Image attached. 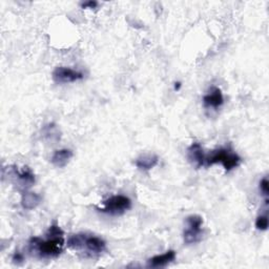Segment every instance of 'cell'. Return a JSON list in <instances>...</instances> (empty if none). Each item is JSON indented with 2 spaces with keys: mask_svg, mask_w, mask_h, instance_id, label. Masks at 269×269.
Masks as SVG:
<instances>
[{
  "mask_svg": "<svg viewBox=\"0 0 269 269\" xmlns=\"http://www.w3.org/2000/svg\"><path fill=\"white\" fill-rule=\"evenodd\" d=\"M74 154L71 150L69 149H61V150H57L54 152V154L51 157V162L56 168L59 169H64L66 168L68 163L71 161V159L73 158Z\"/></svg>",
  "mask_w": 269,
  "mask_h": 269,
  "instance_id": "10",
  "label": "cell"
},
{
  "mask_svg": "<svg viewBox=\"0 0 269 269\" xmlns=\"http://www.w3.org/2000/svg\"><path fill=\"white\" fill-rule=\"evenodd\" d=\"M97 7H98V3L95 2V0H89V2L81 4L82 9H96Z\"/></svg>",
  "mask_w": 269,
  "mask_h": 269,
  "instance_id": "18",
  "label": "cell"
},
{
  "mask_svg": "<svg viewBox=\"0 0 269 269\" xmlns=\"http://www.w3.org/2000/svg\"><path fill=\"white\" fill-rule=\"evenodd\" d=\"M43 135L47 140L51 142H55L60 139V132L54 123H49L45 126V128L43 129Z\"/></svg>",
  "mask_w": 269,
  "mask_h": 269,
  "instance_id": "14",
  "label": "cell"
},
{
  "mask_svg": "<svg viewBox=\"0 0 269 269\" xmlns=\"http://www.w3.org/2000/svg\"><path fill=\"white\" fill-rule=\"evenodd\" d=\"M132 208V201L129 197L123 195L113 196L103 201L102 208L98 209L100 213L111 216H121Z\"/></svg>",
  "mask_w": 269,
  "mask_h": 269,
  "instance_id": "3",
  "label": "cell"
},
{
  "mask_svg": "<svg viewBox=\"0 0 269 269\" xmlns=\"http://www.w3.org/2000/svg\"><path fill=\"white\" fill-rule=\"evenodd\" d=\"M65 233L62 231L57 223H54L50 226L47 232V237H64Z\"/></svg>",
  "mask_w": 269,
  "mask_h": 269,
  "instance_id": "15",
  "label": "cell"
},
{
  "mask_svg": "<svg viewBox=\"0 0 269 269\" xmlns=\"http://www.w3.org/2000/svg\"><path fill=\"white\" fill-rule=\"evenodd\" d=\"M106 250L107 244L105 240L94 235L82 234V244L80 252H86L91 256H98L101 255L103 252H106Z\"/></svg>",
  "mask_w": 269,
  "mask_h": 269,
  "instance_id": "5",
  "label": "cell"
},
{
  "mask_svg": "<svg viewBox=\"0 0 269 269\" xmlns=\"http://www.w3.org/2000/svg\"><path fill=\"white\" fill-rule=\"evenodd\" d=\"M64 246V237H48L47 240L39 237H33L29 241V252L31 255L39 258L52 259L61 255Z\"/></svg>",
  "mask_w": 269,
  "mask_h": 269,
  "instance_id": "1",
  "label": "cell"
},
{
  "mask_svg": "<svg viewBox=\"0 0 269 269\" xmlns=\"http://www.w3.org/2000/svg\"><path fill=\"white\" fill-rule=\"evenodd\" d=\"M41 202V197L33 192H24L22 194V206L27 211L35 210Z\"/></svg>",
  "mask_w": 269,
  "mask_h": 269,
  "instance_id": "13",
  "label": "cell"
},
{
  "mask_svg": "<svg viewBox=\"0 0 269 269\" xmlns=\"http://www.w3.org/2000/svg\"><path fill=\"white\" fill-rule=\"evenodd\" d=\"M181 88V82H176L175 84V91H179Z\"/></svg>",
  "mask_w": 269,
  "mask_h": 269,
  "instance_id": "20",
  "label": "cell"
},
{
  "mask_svg": "<svg viewBox=\"0 0 269 269\" xmlns=\"http://www.w3.org/2000/svg\"><path fill=\"white\" fill-rule=\"evenodd\" d=\"M188 159L190 163L196 170L201 169L205 164V154L201 147V144L198 142H194L192 146L188 149Z\"/></svg>",
  "mask_w": 269,
  "mask_h": 269,
  "instance_id": "7",
  "label": "cell"
},
{
  "mask_svg": "<svg viewBox=\"0 0 269 269\" xmlns=\"http://www.w3.org/2000/svg\"><path fill=\"white\" fill-rule=\"evenodd\" d=\"M222 164L224 170L229 173L237 169L240 163L241 158L230 148H222L216 151H213L209 156H205L206 167H212L215 164Z\"/></svg>",
  "mask_w": 269,
  "mask_h": 269,
  "instance_id": "2",
  "label": "cell"
},
{
  "mask_svg": "<svg viewBox=\"0 0 269 269\" xmlns=\"http://www.w3.org/2000/svg\"><path fill=\"white\" fill-rule=\"evenodd\" d=\"M159 162V158L157 155L154 154H146V155H142L140 156L135 164L136 167L140 170V171H144V172H148L153 170L156 165Z\"/></svg>",
  "mask_w": 269,
  "mask_h": 269,
  "instance_id": "12",
  "label": "cell"
},
{
  "mask_svg": "<svg viewBox=\"0 0 269 269\" xmlns=\"http://www.w3.org/2000/svg\"><path fill=\"white\" fill-rule=\"evenodd\" d=\"M256 227L257 230L259 231H267L268 229V217L267 215H263V216H259L256 220Z\"/></svg>",
  "mask_w": 269,
  "mask_h": 269,
  "instance_id": "16",
  "label": "cell"
},
{
  "mask_svg": "<svg viewBox=\"0 0 269 269\" xmlns=\"http://www.w3.org/2000/svg\"><path fill=\"white\" fill-rule=\"evenodd\" d=\"M13 261L15 263H19V262H23L24 261V256L22 253H15V255L13 256Z\"/></svg>",
  "mask_w": 269,
  "mask_h": 269,
  "instance_id": "19",
  "label": "cell"
},
{
  "mask_svg": "<svg viewBox=\"0 0 269 269\" xmlns=\"http://www.w3.org/2000/svg\"><path fill=\"white\" fill-rule=\"evenodd\" d=\"M176 259V252L175 251H169L165 254L162 255H157L153 258H151L148 261V266L153 267V268H158V267H165L175 261Z\"/></svg>",
  "mask_w": 269,
  "mask_h": 269,
  "instance_id": "11",
  "label": "cell"
},
{
  "mask_svg": "<svg viewBox=\"0 0 269 269\" xmlns=\"http://www.w3.org/2000/svg\"><path fill=\"white\" fill-rule=\"evenodd\" d=\"M52 76H53V80L56 82V84H60V85L72 84V82H76L85 78V75L81 72L67 67L56 68Z\"/></svg>",
  "mask_w": 269,
  "mask_h": 269,
  "instance_id": "6",
  "label": "cell"
},
{
  "mask_svg": "<svg viewBox=\"0 0 269 269\" xmlns=\"http://www.w3.org/2000/svg\"><path fill=\"white\" fill-rule=\"evenodd\" d=\"M260 192L267 199V197L269 195V182H268L267 178H264V179L261 180V182H260Z\"/></svg>",
  "mask_w": 269,
  "mask_h": 269,
  "instance_id": "17",
  "label": "cell"
},
{
  "mask_svg": "<svg viewBox=\"0 0 269 269\" xmlns=\"http://www.w3.org/2000/svg\"><path fill=\"white\" fill-rule=\"evenodd\" d=\"M9 169V168H8ZM18 168L16 167H11L9 169L10 175L14 176L17 178L19 183L22 184L24 188H31V186L35 183V175L29 168H24L22 171L17 170Z\"/></svg>",
  "mask_w": 269,
  "mask_h": 269,
  "instance_id": "9",
  "label": "cell"
},
{
  "mask_svg": "<svg viewBox=\"0 0 269 269\" xmlns=\"http://www.w3.org/2000/svg\"><path fill=\"white\" fill-rule=\"evenodd\" d=\"M203 219L201 216L192 215L186 218V229L183 232V240L186 245L196 244L202 239Z\"/></svg>",
  "mask_w": 269,
  "mask_h": 269,
  "instance_id": "4",
  "label": "cell"
},
{
  "mask_svg": "<svg viewBox=\"0 0 269 269\" xmlns=\"http://www.w3.org/2000/svg\"><path fill=\"white\" fill-rule=\"evenodd\" d=\"M224 105V97L222 91L217 87H212L203 97V106L208 109H219Z\"/></svg>",
  "mask_w": 269,
  "mask_h": 269,
  "instance_id": "8",
  "label": "cell"
}]
</instances>
